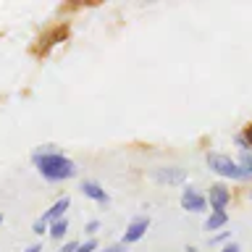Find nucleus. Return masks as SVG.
Segmentation results:
<instances>
[{"instance_id":"1","label":"nucleus","mask_w":252,"mask_h":252,"mask_svg":"<svg viewBox=\"0 0 252 252\" xmlns=\"http://www.w3.org/2000/svg\"><path fill=\"white\" fill-rule=\"evenodd\" d=\"M34 165L39 168V173L47 179V181H63V179H71L76 176V165L74 160L63 158L61 153H37L34 155Z\"/></svg>"},{"instance_id":"2","label":"nucleus","mask_w":252,"mask_h":252,"mask_svg":"<svg viewBox=\"0 0 252 252\" xmlns=\"http://www.w3.org/2000/svg\"><path fill=\"white\" fill-rule=\"evenodd\" d=\"M208 165H210V171H216L218 176H226V179H247L250 173L242 168V165H236L228 155H218V153H213L208 155Z\"/></svg>"},{"instance_id":"3","label":"nucleus","mask_w":252,"mask_h":252,"mask_svg":"<svg viewBox=\"0 0 252 252\" xmlns=\"http://www.w3.org/2000/svg\"><path fill=\"white\" fill-rule=\"evenodd\" d=\"M147 226H150V220H147V218H134L131 223H129V228H126V231H124V244L139 242L142 236H145Z\"/></svg>"},{"instance_id":"4","label":"nucleus","mask_w":252,"mask_h":252,"mask_svg":"<svg viewBox=\"0 0 252 252\" xmlns=\"http://www.w3.org/2000/svg\"><path fill=\"white\" fill-rule=\"evenodd\" d=\"M181 208H184V210H192V213H200V210H205V197L197 194L192 187H187L184 194H181Z\"/></svg>"},{"instance_id":"5","label":"nucleus","mask_w":252,"mask_h":252,"mask_svg":"<svg viewBox=\"0 0 252 252\" xmlns=\"http://www.w3.org/2000/svg\"><path fill=\"white\" fill-rule=\"evenodd\" d=\"M210 205H213V208H216V210H223L226 208V205H228V197H231V194H228V189L223 187V184H216V187H210Z\"/></svg>"},{"instance_id":"6","label":"nucleus","mask_w":252,"mask_h":252,"mask_svg":"<svg viewBox=\"0 0 252 252\" xmlns=\"http://www.w3.org/2000/svg\"><path fill=\"white\" fill-rule=\"evenodd\" d=\"M68 205H71V202H68V197H63V200H58V202H55V205H53L50 210L45 213L42 218H39V223H45V226H47V223H50V220H53V223H55V220H61V216H63V210H66Z\"/></svg>"},{"instance_id":"7","label":"nucleus","mask_w":252,"mask_h":252,"mask_svg":"<svg viewBox=\"0 0 252 252\" xmlns=\"http://www.w3.org/2000/svg\"><path fill=\"white\" fill-rule=\"evenodd\" d=\"M82 192H84V197H90V200H94V202H108L105 189H102L100 184H94V181H84Z\"/></svg>"},{"instance_id":"8","label":"nucleus","mask_w":252,"mask_h":252,"mask_svg":"<svg viewBox=\"0 0 252 252\" xmlns=\"http://www.w3.org/2000/svg\"><path fill=\"white\" fill-rule=\"evenodd\" d=\"M158 181H168V184H179V181H184V171L181 168H160L155 173Z\"/></svg>"},{"instance_id":"9","label":"nucleus","mask_w":252,"mask_h":252,"mask_svg":"<svg viewBox=\"0 0 252 252\" xmlns=\"http://www.w3.org/2000/svg\"><path fill=\"white\" fill-rule=\"evenodd\" d=\"M226 220H228V216L223 210H216L213 213V216L205 220V228H208V231H213V228H220V226H226Z\"/></svg>"},{"instance_id":"10","label":"nucleus","mask_w":252,"mask_h":252,"mask_svg":"<svg viewBox=\"0 0 252 252\" xmlns=\"http://www.w3.org/2000/svg\"><path fill=\"white\" fill-rule=\"evenodd\" d=\"M68 231V220L66 218H61V220H55V223L50 226V236L53 239H63V234Z\"/></svg>"},{"instance_id":"11","label":"nucleus","mask_w":252,"mask_h":252,"mask_svg":"<svg viewBox=\"0 0 252 252\" xmlns=\"http://www.w3.org/2000/svg\"><path fill=\"white\" fill-rule=\"evenodd\" d=\"M242 168L247 173H252V153H250V150H244V153H242Z\"/></svg>"},{"instance_id":"12","label":"nucleus","mask_w":252,"mask_h":252,"mask_svg":"<svg viewBox=\"0 0 252 252\" xmlns=\"http://www.w3.org/2000/svg\"><path fill=\"white\" fill-rule=\"evenodd\" d=\"M94 250H97V242H94V239H90V242L79 244V250H76V252H94Z\"/></svg>"},{"instance_id":"13","label":"nucleus","mask_w":252,"mask_h":252,"mask_svg":"<svg viewBox=\"0 0 252 252\" xmlns=\"http://www.w3.org/2000/svg\"><path fill=\"white\" fill-rule=\"evenodd\" d=\"M100 228V220H90V223H87V234H94Z\"/></svg>"},{"instance_id":"14","label":"nucleus","mask_w":252,"mask_h":252,"mask_svg":"<svg viewBox=\"0 0 252 252\" xmlns=\"http://www.w3.org/2000/svg\"><path fill=\"white\" fill-rule=\"evenodd\" d=\"M76 250H79V244H76V242H68L66 247H61V252H76Z\"/></svg>"},{"instance_id":"15","label":"nucleus","mask_w":252,"mask_h":252,"mask_svg":"<svg viewBox=\"0 0 252 252\" xmlns=\"http://www.w3.org/2000/svg\"><path fill=\"white\" fill-rule=\"evenodd\" d=\"M105 252H124V244H113V247H108Z\"/></svg>"},{"instance_id":"16","label":"nucleus","mask_w":252,"mask_h":252,"mask_svg":"<svg viewBox=\"0 0 252 252\" xmlns=\"http://www.w3.org/2000/svg\"><path fill=\"white\" fill-rule=\"evenodd\" d=\"M45 231V223H39V220H37V223H34V234H42Z\"/></svg>"},{"instance_id":"17","label":"nucleus","mask_w":252,"mask_h":252,"mask_svg":"<svg viewBox=\"0 0 252 252\" xmlns=\"http://www.w3.org/2000/svg\"><path fill=\"white\" fill-rule=\"evenodd\" d=\"M223 252H239V247H236V244H228V247H223Z\"/></svg>"},{"instance_id":"18","label":"nucleus","mask_w":252,"mask_h":252,"mask_svg":"<svg viewBox=\"0 0 252 252\" xmlns=\"http://www.w3.org/2000/svg\"><path fill=\"white\" fill-rule=\"evenodd\" d=\"M247 142H250V145H252V124L247 126Z\"/></svg>"},{"instance_id":"19","label":"nucleus","mask_w":252,"mask_h":252,"mask_svg":"<svg viewBox=\"0 0 252 252\" xmlns=\"http://www.w3.org/2000/svg\"><path fill=\"white\" fill-rule=\"evenodd\" d=\"M27 252H39V244H34V247H29Z\"/></svg>"},{"instance_id":"20","label":"nucleus","mask_w":252,"mask_h":252,"mask_svg":"<svg viewBox=\"0 0 252 252\" xmlns=\"http://www.w3.org/2000/svg\"><path fill=\"white\" fill-rule=\"evenodd\" d=\"M0 226H3V216H0Z\"/></svg>"}]
</instances>
